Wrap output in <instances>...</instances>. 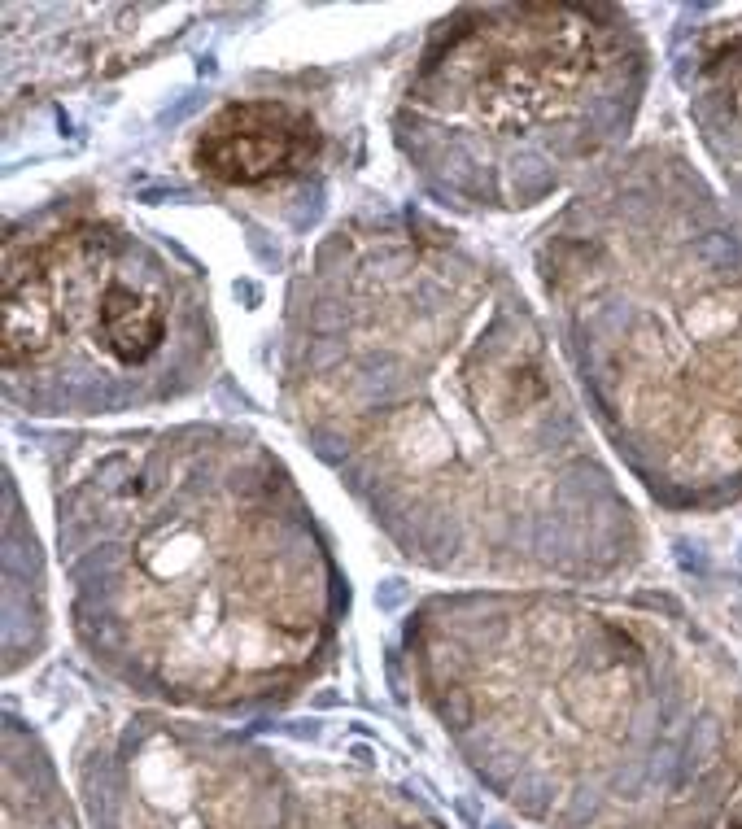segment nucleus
<instances>
[{
  "label": "nucleus",
  "mask_w": 742,
  "mask_h": 829,
  "mask_svg": "<svg viewBox=\"0 0 742 829\" xmlns=\"http://www.w3.org/2000/svg\"><path fill=\"white\" fill-rule=\"evenodd\" d=\"M297 428L402 555L459 576H590L616 498L533 310L424 223H354L289 297Z\"/></svg>",
  "instance_id": "obj_1"
},
{
  "label": "nucleus",
  "mask_w": 742,
  "mask_h": 829,
  "mask_svg": "<svg viewBox=\"0 0 742 829\" xmlns=\"http://www.w3.org/2000/svg\"><path fill=\"white\" fill-rule=\"evenodd\" d=\"M79 629L171 686H262L315 655L337 572L293 476L232 428L101 441L57 489Z\"/></svg>",
  "instance_id": "obj_2"
},
{
  "label": "nucleus",
  "mask_w": 742,
  "mask_h": 829,
  "mask_svg": "<svg viewBox=\"0 0 742 829\" xmlns=\"http://www.w3.org/2000/svg\"><path fill=\"white\" fill-rule=\"evenodd\" d=\"M594 419L655 494L742 485V236L660 153L616 166L537 249Z\"/></svg>",
  "instance_id": "obj_3"
},
{
  "label": "nucleus",
  "mask_w": 742,
  "mask_h": 829,
  "mask_svg": "<svg viewBox=\"0 0 742 829\" xmlns=\"http://www.w3.org/2000/svg\"><path fill=\"white\" fill-rule=\"evenodd\" d=\"M642 57L607 5L463 9L415 57L393 136L450 206H542L629 127Z\"/></svg>",
  "instance_id": "obj_4"
},
{
  "label": "nucleus",
  "mask_w": 742,
  "mask_h": 829,
  "mask_svg": "<svg viewBox=\"0 0 742 829\" xmlns=\"http://www.w3.org/2000/svg\"><path fill=\"white\" fill-rule=\"evenodd\" d=\"M0 371L31 415L188 398L214 371L210 293L158 240L97 214H49L5 245Z\"/></svg>",
  "instance_id": "obj_5"
},
{
  "label": "nucleus",
  "mask_w": 742,
  "mask_h": 829,
  "mask_svg": "<svg viewBox=\"0 0 742 829\" xmlns=\"http://www.w3.org/2000/svg\"><path fill=\"white\" fill-rule=\"evenodd\" d=\"M319 127L289 101H232L206 118L193 166L223 188H262L310 166Z\"/></svg>",
  "instance_id": "obj_6"
},
{
  "label": "nucleus",
  "mask_w": 742,
  "mask_h": 829,
  "mask_svg": "<svg viewBox=\"0 0 742 829\" xmlns=\"http://www.w3.org/2000/svg\"><path fill=\"white\" fill-rule=\"evenodd\" d=\"M712 88L699 96V114L708 127V144L721 158L729 184L742 192V48L716 62Z\"/></svg>",
  "instance_id": "obj_7"
}]
</instances>
